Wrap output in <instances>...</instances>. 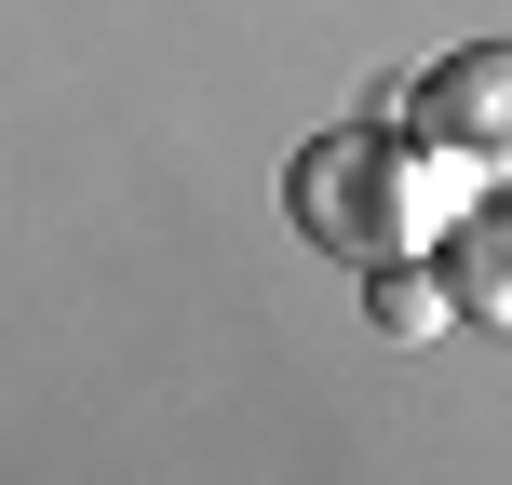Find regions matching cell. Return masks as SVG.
I'll use <instances>...</instances> for the list:
<instances>
[{
	"instance_id": "obj_2",
	"label": "cell",
	"mask_w": 512,
	"mask_h": 485,
	"mask_svg": "<svg viewBox=\"0 0 512 485\" xmlns=\"http://www.w3.org/2000/svg\"><path fill=\"white\" fill-rule=\"evenodd\" d=\"M391 108H405V122L459 162V176H486V189L512 176V41H459L445 68H418Z\"/></svg>"
},
{
	"instance_id": "obj_1",
	"label": "cell",
	"mask_w": 512,
	"mask_h": 485,
	"mask_svg": "<svg viewBox=\"0 0 512 485\" xmlns=\"http://www.w3.org/2000/svg\"><path fill=\"white\" fill-rule=\"evenodd\" d=\"M472 189H486V176H459L405 108L337 122V135H310V149L283 162V216H297V243L351 256V270H405V256H432L445 230H459Z\"/></svg>"
},
{
	"instance_id": "obj_4",
	"label": "cell",
	"mask_w": 512,
	"mask_h": 485,
	"mask_svg": "<svg viewBox=\"0 0 512 485\" xmlns=\"http://www.w3.org/2000/svg\"><path fill=\"white\" fill-rule=\"evenodd\" d=\"M364 297H378V324L405 337V351L459 324V283H445V256H405V270H364Z\"/></svg>"
},
{
	"instance_id": "obj_3",
	"label": "cell",
	"mask_w": 512,
	"mask_h": 485,
	"mask_svg": "<svg viewBox=\"0 0 512 485\" xmlns=\"http://www.w3.org/2000/svg\"><path fill=\"white\" fill-rule=\"evenodd\" d=\"M432 256H445V283H459V324H499V337H512V176L472 189L459 230H445Z\"/></svg>"
}]
</instances>
